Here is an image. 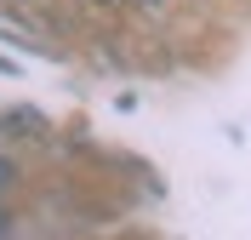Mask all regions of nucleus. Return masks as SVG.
Segmentation results:
<instances>
[{
	"label": "nucleus",
	"mask_w": 251,
	"mask_h": 240,
	"mask_svg": "<svg viewBox=\"0 0 251 240\" xmlns=\"http://www.w3.org/2000/svg\"><path fill=\"white\" fill-rule=\"evenodd\" d=\"M6 183H12V166H6V160H0V194H6Z\"/></svg>",
	"instance_id": "1"
},
{
	"label": "nucleus",
	"mask_w": 251,
	"mask_h": 240,
	"mask_svg": "<svg viewBox=\"0 0 251 240\" xmlns=\"http://www.w3.org/2000/svg\"><path fill=\"white\" fill-rule=\"evenodd\" d=\"M103 6H114V0H103Z\"/></svg>",
	"instance_id": "2"
}]
</instances>
